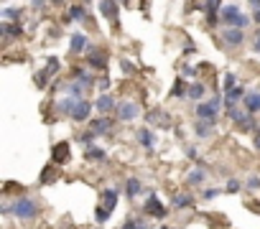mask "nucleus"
Wrapping results in <instances>:
<instances>
[{"instance_id":"nucleus-1","label":"nucleus","mask_w":260,"mask_h":229,"mask_svg":"<svg viewBox=\"0 0 260 229\" xmlns=\"http://www.w3.org/2000/svg\"><path fill=\"white\" fill-rule=\"evenodd\" d=\"M41 214V204L33 196H18L13 199V217L18 222H33Z\"/></svg>"},{"instance_id":"nucleus-2","label":"nucleus","mask_w":260,"mask_h":229,"mask_svg":"<svg viewBox=\"0 0 260 229\" xmlns=\"http://www.w3.org/2000/svg\"><path fill=\"white\" fill-rule=\"evenodd\" d=\"M222 102H225V95H214L212 100H207V102H197V107H194V114H197V120H217V112H220V107H222Z\"/></svg>"},{"instance_id":"nucleus-3","label":"nucleus","mask_w":260,"mask_h":229,"mask_svg":"<svg viewBox=\"0 0 260 229\" xmlns=\"http://www.w3.org/2000/svg\"><path fill=\"white\" fill-rule=\"evenodd\" d=\"M168 212L171 209H166V206H163V201L158 199V194L156 191H150L148 194V199L143 201V217H150V219H166L168 217Z\"/></svg>"},{"instance_id":"nucleus-4","label":"nucleus","mask_w":260,"mask_h":229,"mask_svg":"<svg viewBox=\"0 0 260 229\" xmlns=\"http://www.w3.org/2000/svg\"><path fill=\"white\" fill-rule=\"evenodd\" d=\"M118 120L120 122H133L138 114H140V105L138 102H133V100H123V102H118Z\"/></svg>"},{"instance_id":"nucleus-5","label":"nucleus","mask_w":260,"mask_h":229,"mask_svg":"<svg viewBox=\"0 0 260 229\" xmlns=\"http://www.w3.org/2000/svg\"><path fill=\"white\" fill-rule=\"evenodd\" d=\"M84 61H87V66L97 69V72H105V66H107V56L100 46H92V49L84 54Z\"/></svg>"},{"instance_id":"nucleus-6","label":"nucleus","mask_w":260,"mask_h":229,"mask_svg":"<svg viewBox=\"0 0 260 229\" xmlns=\"http://www.w3.org/2000/svg\"><path fill=\"white\" fill-rule=\"evenodd\" d=\"M92 110H95V102H90V100H77L74 112H72V120L77 125L87 122V120H90V114H92Z\"/></svg>"},{"instance_id":"nucleus-7","label":"nucleus","mask_w":260,"mask_h":229,"mask_svg":"<svg viewBox=\"0 0 260 229\" xmlns=\"http://www.w3.org/2000/svg\"><path fill=\"white\" fill-rule=\"evenodd\" d=\"M245 43V31L240 28H225L222 31V46L225 49H237V46Z\"/></svg>"},{"instance_id":"nucleus-8","label":"nucleus","mask_w":260,"mask_h":229,"mask_svg":"<svg viewBox=\"0 0 260 229\" xmlns=\"http://www.w3.org/2000/svg\"><path fill=\"white\" fill-rule=\"evenodd\" d=\"M243 15V10L237 8L235 3H225L222 5V10H220V18H222V26L225 28H235V23H237V18Z\"/></svg>"},{"instance_id":"nucleus-9","label":"nucleus","mask_w":260,"mask_h":229,"mask_svg":"<svg viewBox=\"0 0 260 229\" xmlns=\"http://www.w3.org/2000/svg\"><path fill=\"white\" fill-rule=\"evenodd\" d=\"M145 122L150 125V127H163V130H171L173 125H171V117H168V114L163 112V110H150L148 114H145Z\"/></svg>"},{"instance_id":"nucleus-10","label":"nucleus","mask_w":260,"mask_h":229,"mask_svg":"<svg viewBox=\"0 0 260 229\" xmlns=\"http://www.w3.org/2000/svg\"><path fill=\"white\" fill-rule=\"evenodd\" d=\"M69 43H72V46H69L72 54H87V51H90V46H92V43H90V36L82 33V31H74Z\"/></svg>"},{"instance_id":"nucleus-11","label":"nucleus","mask_w":260,"mask_h":229,"mask_svg":"<svg viewBox=\"0 0 260 229\" xmlns=\"http://www.w3.org/2000/svg\"><path fill=\"white\" fill-rule=\"evenodd\" d=\"M69 158H72L69 143H56V145L51 148V163H56V166H64V163H69Z\"/></svg>"},{"instance_id":"nucleus-12","label":"nucleus","mask_w":260,"mask_h":229,"mask_svg":"<svg viewBox=\"0 0 260 229\" xmlns=\"http://www.w3.org/2000/svg\"><path fill=\"white\" fill-rule=\"evenodd\" d=\"M95 110L100 112V114H110V112H115L118 110V102H115V97L107 92V95H100L97 100H95Z\"/></svg>"},{"instance_id":"nucleus-13","label":"nucleus","mask_w":260,"mask_h":229,"mask_svg":"<svg viewBox=\"0 0 260 229\" xmlns=\"http://www.w3.org/2000/svg\"><path fill=\"white\" fill-rule=\"evenodd\" d=\"M135 137H138V143H140L145 150H156V135H153V130H150V125L138 127Z\"/></svg>"},{"instance_id":"nucleus-14","label":"nucleus","mask_w":260,"mask_h":229,"mask_svg":"<svg viewBox=\"0 0 260 229\" xmlns=\"http://www.w3.org/2000/svg\"><path fill=\"white\" fill-rule=\"evenodd\" d=\"M0 36H3V41H10V38H20V36H23V26H20V23H10V20H3V26H0Z\"/></svg>"},{"instance_id":"nucleus-15","label":"nucleus","mask_w":260,"mask_h":229,"mask_svg":"<svg viewBox=\"0 0 260 229\" xmlns=\"http://www.w3.org/2000/svg\"><path fill=\"white\" fill-rule=\"evenodd\" d=\"M113 117H107V114H100V117L97 120H92L90 122V130L95 132V135H107V132H110V127H113Z\"/></svg>"},{"instance_id":"nucleus-16","label":"nucleus","mask_w":260,"mask_h":229,"mask_svg":"<svg viewBox=\"0 0 260 229\" xmlns=\"http://www.w3.org/2000/svg\"><path fill=\"white\" fill-rule=\"evenodd\" d=\"M243 107L250 112V114H258L260 112V89H250L245 100H243Z\"/></svg>"},{"instance_id":"nucleus-17","label":"nucleus","mask_w":260,"mask_h":229,"mask_svg":"<svg viewBox=\"0 0 260 229\" xmlns=\"http://www.w3.org/2000/svg\"><path fill=\"white\" fill-rule=\"evenodd\" d=\"M118 201H120V189H115V186L102 189V199H100V204H105L107 209H118Z\"/></svg>"},{"instance_id":"nucleus-18","label":"nucleus","mask_w":260,"mask_h":229,"mask_svg":"<svg viewBox=\"0 0 260 229\" xmlns=\"http://www.w3.org/2000/svg\"><path fill=\"white\" fill-rule=\"evenodd\" d=\"M225 112H227V117H230L235 125H240V122L248 117V114H250L243 105H225Z\"/></svg>"},{"instance_id":"nucleus-19","label":"nucleus","mask_w":260,"mask_h":229,"mask_svg":"<svg viewBox=\"0 0 260 229\" xmlns=\"http://www.w3.org/2000/svg\"><path fill=\"white\" fill-rule=\"evenodd\" d=\"M74 105H77V100L67 95L64 100H59V102L54 105V110H56V114H61V117H72V112H74Z\"/></svg>"},{"instance_id":"nucleus-20","label":"nucleus","mask_w":260,"mask_h":229,"mask_svg":"<svg viewBox=\"0 0 260 229\" xmlns=\"http://www.w3.org/2000/svg\"><path fill=\"white\" fill-rule=\"evenodd\" d=\"M194 135L199 137V140H207V137L214 135V122L212 120H197V125H194Z\"/></svg>"},{"instance_id":"nucleus-21","label":"nucleus","mask_w":260,"mask_h":229,"mask_svg":"<svg viewBox=\"0 0 260 229\" xmlns=\"http://www.w3.org/2000/svg\"><path fill=\"white\" fill-rule=\"evenodd\" d=\"M123 191H125V196H128V199H135V196H140V191H143V183H140V178L130 176V178L125 181Z\"/></svg>"},{"instance_id":"nucleus-22","label":"nucleus","mask_w":260,"mask_h":229,"mask_svg":"<svg viewBox=\"0 0 260 229\" xmlns=\"http://www.w3.org/2000/svg\"><path fill=\"white\" fill-rule=\"evenodd\" d=\"M87 89H90V87H87L84 82H69V84H64V92H67V95L69 97H74V100H84V92Z\"/></svg>"},{"instance_id":"nucleus-23","label":"nucleus","mask_w":260,"mask_h":229,"mask_svg":"<svg viewBox=\"0 0 260 229\" xmlns=\"http://www.w3.org/2000/svg\"><path fill=\"white\" fill-rule=\"evenodd\" d=\"M118 3H115V0H102V3H100V13L107 18V20H113V23H118Z\"/></svg>"},{"instance_id":"nucleus-24","label":"nucleus","mask_w":260,"mask_h":229,"mask_svg":"<svg viewBox=\"0 0 260 229\" xmlns=\"http://www.w3.org/2000/svg\"><path fill=\"white\" fill-rule=\"evenodd\" d=\"M204 178H207V166H199V168L189 171V176H186V186H202Z\"/></svg>"},{"instance_id":"nucleus-25","label":"nucleus","mask_w":260,"mask_h":229,"mask_svg":"<svg viewBox=\"0 0 260 229\" xmlns=\"http://www.w3.org/2000/svg\"><path fill=\"white\" fill-rule=\"evenodd\" d=\"M171 206L173 209H191L194 206V196L191 194H173V199H171Z\"/></svg>"},{"instance_id":"nucleus-26","label":"nucleus","mask_w":260,"mask_h":229,"mask_svg":"<svg viewBox=\"0 0 260 229\" xmlns=\"http://www.w3.org/2000/svg\"><path fill=\"white\" fill-rule=\"evenodd\" d=\"M245 95H248V92H245V87H240V84H237L235 89L225 92V105H240V102L245 100Z\"/></svg>"},{"instance_id":"nucleus-27","label":"nucleus","mask_w":260,"mask_h":229,"mask_svg":"<svg viewBox=\"0 0 260 229\" xmlns=\"http://www.w3.org/2000/svg\"><path fill=\"white\" fill-rule=\"evenodd\" d=\"M84 160H92V163H105L107 160V153L97 145H90V148H84Z\"/></svg>"},{"instance_id":"nucleus-28","label":"nucleus","mask_w":260,"mask_h":229,"mask_svg":"<svg viewBox=\"0 0 260 229\" xmlns=\"http://www.w3.org/2000/svg\"><path fill=\"white\" fill-rule=\"evenodd\" d=\"M222 0H202V10L207 13V18H212V15H220V10H222Z\"/></svg>"},{"instance_id":"nucleus-29","label":"nucleus","mask_w":260,"mask_h":229,"mask_svg":"<svg viewBox=\"0 0 260 229\" xmlns=\"http://www.w3.org/2000/svg\"><path fill=\"white\" fill-rule=\"evenodd\" d=\"M72 77H74L77 82H84L87 87H92V84H95V77H92L90 72H87L84 66H74V69H72Z\"/></svg>"},{"instance_id":"nucleus-30","label":"nucleus","mask_w":260,"mask_h":229,"mask_svg":"<svg viewBox=\"0 0 260 229\" xmlns=\"http://www.w3.org/2000/svg\"><path fill=\"white\" fill-rule=\"evenodd\" d=\"M204 95H207V87H204V84H199V82L189 84V100H194V102H204Z\"/></svg>"},{"instance_id":"nucleus-31","label":"nucleus","mask_w":260,"mask_h":229,"mask_svg":"<svg viewBox=\"0 0 260 229\" xmlns=\"http://www.w3.org/2000/svg\"><path fill=\"white\" fill-rule=\"evenodd\" d=\"M120 229H150V227H148V219L145 217H130V219L123 222Z\"/></svg>"},{"instance_id":"nucleus-32","label":"nucleus","mask_w":260,"mask_h":229,"mask_svg":"<svg viewBox=\"0 0 260 229\" xmlns=\"http://www.w3.org/2000/svg\"><path fill=\"white\" fill-rule=\"evenodd\" d=\"M3 20H10V23H20V15H23V8H13V5H5L3 8Z\"/></svg>"},{"instance_id":"nucleus-33","label":"nucleus","mask_w":260,"mask_h":229,"mask_svg":"<svg viewBox=\"0 0 260 229\" xmlns=\"http://www.w3.org/2000/svg\"><path fill=\"white\" fill-rule=\"evenodd\" d=\"M171 97H176V100H184V97H189V84L179 77L176 79V84H173V89H171Z\"/></svg>"},{"instance_id":"nucleus-34","label":"nucleus","mask_w":260,"mask_h":229,"mask_svg":"<svg viewBox=\"0 0 260 229\" xmlns=\"http://www.w3.org/2000/svg\"><path fill=\"white\" fill-rule=\"evenodd\" d=\"M69 20H87V5H69Z\"/></svg>"},{"instance_id":"nucleus-35","label":"nucleus","mask_w":260,"mask_h":229,"mask_svg":"<svg viewBox=\"0 0 260 229\" xmlns=\"http://www.w3.org/2000/svg\"><path fill=\"white\" fill-rule=\"evenodd\" d=\"M110 217H113V209H107L105 204H97V209H95V222H97V224H105Z\"/></svg>"},{"instance_id":"nucleus-36","label":"nucleus","mask_w":260,"mask_h":229,"mask_svg":"<svg viewBox=\"0 0 260 229\" xmlns=\"http://www.w3.org/2000/svg\"><path fill=\"white\" fill-rule=\"evenodd\" d=\"M95 137H97V135H95L92 130H84V132H79V135H77V140H79L84 148H90V145H95Z\"/></svg>"},{"instance_id":"nucleus-37","label":"nucleus","mask_w":260,"mask_h":229,"mask_svg":"<svg viewBox=\"0 0 260 229\" xmlns=\"http://www.w3.org/2000/svg\"><path fill=\"white\" fill-rule=\"evenodd\" d=\"M235 87H237V77L232 72H227L222 77V95H225V92H230V89H235Z\"/></svg>"},{"instance_id":"nucleus-38","label":"nucleus","mask_w":260,"mask_h":229,"mask_svg":"<svg viewBox=\"0 0 260 229\" xmlns=\"http://www.w3.org/2000/svg\"><path fill=\"white\" fill-rule=\"evenodd\" d=\"M253 127H258V122H255V114H248V117H245L240 125H237V130H240V132H250Z\"/></svg>"},{"instance_id":"nucleus-39","label":"nucleus","mask_w":260,"mask_h":229,"mask_svg":"<svg viewBox=\"0 0 260 229\" xmlns=\"http://www.w3.org/2000/svg\"><path fill=\"white\" fill-rule=\"evenodd\" d=\"M222 194V189H217V186H209V189H202V199L204 201H214L217 196Z\"/></svg>"},{"instance_id":"nucleus-40","label":"nucleus","mask_w":260,"mask_h":229,"mask_svg":"<svg viewBox=\"0 0 260 229\" xmlns=\"http://www.w3.org/2000/svg\"><path fill=\"white\" fill-rule=\"evenodd\" d=\"M54 166H56V163H51V166L46 168V173L41 176V183H54V181H56V168H54Z\"/></svg>"},{"instance_id":"nucleus-41","label":"nucleus","mask_w":260,"mask_h":229,"mask_svg":"<svg viewBox=\"0 0 260 229\" xmlns=\"http://www.w3.org/2000/svg\"><path fill=\"white\" fill-rule=\"evenodd\" d=\"M240 189H243V183L237 181V178H230V181L225 183V191H227V194H237Z\"/></svg>"},{"instance_id":"nucleus-42","label":"nucleus","mask_w":260,"mask_h":229,"mask_svg":"<svg viewBox=\"0 0 260 229\" xmlns=\"http://www.w3.org/2000/svg\"><path fill=\"white\" fill-rule=\"evenodd\" d=\"M245 189L248 191H258L260 189V176H248L245 178Z\"/></svg>"},{"instance_id":"nucleus-43","label":"nucleus","mask_w":260,"mask_h":229,"mask_svg":"<svg viewBox=\"0 0 260 229\" xmlns=\"http://www.w3.org/2000/svg\"><path fill=\"white\" fill-rule=\"evenodd\" d=\"M97 89H100V95H107V92H110V77L102 74L100 82H97Z\"/></svg>"},{"instance_id":"nucleus-44","label":"nucleus","mask_w":260,"mask_h":229,"mask_svg":"<svg viewBox=\"0 0 260 229\" xmlns=\"http://www.w3.org/2000/svg\"><path fill=\"white\" fill-rule=\"evenodd\" d=\"M59 64H61V61H59L56 56H51V59H49V64H46V72H49V77H54V74L59 72Z\"/></svg>"},{"instance_id":"nucleus-45","label":"nucleus","mask_w":260,"mask_h":229,"mask_svg":"<svg viewBox=\"0 0 260 229\" xmlns=\"http://www.w3.org/2000/svg\"><path fill=\"white\" fill-rule=\"evenodd\" d=\"M46 5H49V0H31V10H33V13L46 10Z\"/></svg>"},{"instance_id":"nucleus-46","label":"nucleus","mask_w":260,"mask_h":229,"mask_svg":"<svg viewBox=\"0 0 260 229\" xmlns=\"http://www.w3.org/2000/svg\"><path fill=\"white\" fill-rule=\"evenodd\" d=\"M250 20H253V18H250V15H245V13H243V15H240V18H237V23H235V28H240V31H245V28H248V26H250Z\"/></svg>"},{"instance_id":"nucleus-47","label":"nucleus","mask_w":260,"mask_h":229,"mask_svg":"<svg viewBox=\"0 0 260 229\" xmlns=\"http://www.w3.org/2000/svg\"><path fill=\"white\" fill-rule=\"evenodd\" d=\"M120 72H123V74H135L133 61H120Z\"/></svg>"},{"instance_id":"nucleus-48","label":"nucleus","mask_w":260,"mask_h":229,"mask_svg":"<svg viewBox=\"0 0 260 229\" xmlns=\"http://www.w3.org/2000/svg\"><path fill=\"white\" fill-rule=\"evenodd\" d=\"M0 214H3V217H13V201H3V206H0Z\"/></svg>"},{"instance_id":"nucleus-49","label":"nucleus","mask_w":260,"mask_h":229,"mask_svg":"<svg viewBox=\"0 0 260 229\" xmlns=\"http://www.w3.org/2000/svg\"><path fill=\"white\" fill-rule=\"evenodd\" d=\"M181 74L191 79V77H197V74H199V69H194V66H189V64H184V69H181Z\"/></svg>"},{"instance_id":"nucleus-50","label":"nucleus","mask_w":260,"mask_h":229,"mask_svg":"<svg viewBox=\"0 0 260 229\" xmlns=\"http://www.w3.org/2000/svg\"><path fill=\"white\" fill-rule=\"evenodd\" d=\"M184 155H186L189 160H197L199 153H197V148H194V145H186V148H184Z\"/></svg>"},{"instance_id":"nucleus-51","label":"nucleus","mask_w":260,"mask_h":229,"mask_svg":"<svg viewBox=\"0 0 260 229\" xmlns=\"http://www.w3.org/2000/svg\"><path fill=\"white\" fill-rule=\"evenodd\" d=\"M250 49H253V54H260V36H258V33H255V41H253Z\"/></svg>"},{"instance_id":"nucleus-52","label":"nucleus","mask_w":260,"mask_h":229,"mask_svg":"<svg viewBox=\"0 0 260 229\" xmlns=\"http://www.w3.org/2000/svg\"><path fill=\"white\" fill-rule=\"evenodd\" d=\"M253 143H255V150L260 153V130H255V135H253Z\"/></svg>"},{"instance_id":"nucleus-53","label":"nucleus","mask_w":260,"mask_h":229,"mask_svg":"<svg viewBox=\"0 0 260 229\" xmlns=\"http://www.w3.org/2000/svg\"><path fill=\"white\" fill-rule=\"evenodd\" d=\"M253 20H255V23H258V26H260V8H258V10L253 13Z\"/></svg>"},{"instance_id":"nucleus-54","label":"nucleus","mask_w":260,"mask_h":229,"mask_svg":"<svg viewBox=\"0 0 260 229\" xmlns=\"http://www.w3.org/2000/svg\"><path fill=\"white\" fill-rule=\"evenodd\" d=\"M248 3H250V5H253V8H255V10H258V8H260V0H248Z\"/></svg>"},{"instance_id":"nucleus-55","label":"nucleus","mask_w":260,"mask_h":229,"mask_svg":"<svg viewBox=\"0 0 260 229\" xmlns=\"http://www.w3.org/2000/svg\"><path fill=\"white\" fill-rule=\"evenodd\" d=\"M118 5H130V0H115Z\"/></svg>"},{"instance_id":"nucleus-56","label":"nucleus","mask_w":260,"mask_h":229,"mask_svg":"<svg viewBox=\"0 0 260 229\" xmlns=\"http://www.w3.org/2000/svg\"><path fill=\"white\" fill-rule=\"evenodd\" d=\"M156 229H171V227H166V224H161V227H156Z\"/></svg>"},{"instance_id":"nucleus-57","label":"nucleus","mask_w":260,"mask_h":229,"mask_svg":"<svg viewBox=\"0 0 260 229\" xmlns=\"http://www.w3.org/2000/svg\"><path fill=\"white\" fill-rule=\"evenodd\" d=\"M51 3H64V0H51Z\"/></svg>"},{"instance_id":"nucleus-58","label":"nucleus","mask_w":260,"mask_h":229,"mask_svg":"<svg viewBox=\"0 0 260 229\" xmlns=\"http://www.w3.org/2000/svg\"><path fill=\"white\" fill-rule=\"evenodd\" d=\"M258 130H260V125H258Z\"/></svg>"},{"instance_id":"nucleus-59","label":"nucleus","mask_w":260,"mask_h":229,"mask_svg":"<svg viewBox=\"0 0 260 229\" xmlns=\"http://www.w3.org/2000/svg\"><path fill=\"white\" fill-rule=\"evenodd\" d=\"M171 229H173V227H171Z\"/></svg>"}]
</instances>
